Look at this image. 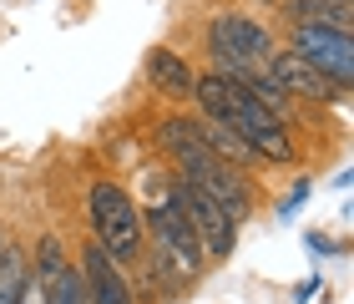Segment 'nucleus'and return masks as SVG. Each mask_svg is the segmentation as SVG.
<instances>
[{
  "label": "nucleus",
  "instance_id": "f03ea898",
  "mask_svg": "<svg viewBox=\"0 0 354 304\" xmlns=\"http://www.w3.org/2000/svg\"><path fill=\"white\" fill-rule=\"evenodd\" d=\"M192 97H198V107L207 111V117L228 122L259 157H273V163H294V142H288L283 122L273 117V111H268L259 97H253L243 82H228V76H198V82H192Z\"/></svg>",
  "mask_w": 354,
  "mask_h": 304
},
{
  "label": "nucleus",
  "instance_id": "2eb2a0df",
  "mask_svg": "<svg viewBox=\"0 0 354 304\" xmlns=\"http://www.w3.org/2000/svg\"><path fill=\"white\" fill-rule=\"evenodd\" d=\"M61 269H66V259H61V244H56V238H41V249H36V279H41V289L61 274Z\"/></svg>",
  "mask_w": 354,
  "mask_h": 304
},
{
  "label": "nucleus",
  "instance_id": "20e7f679",
  "mask_svg": "<svg viewBox=\"0 0 354 304\" xmlns=\"http://www.w3.org/2000/svg\"><path fill=\"white\" fill-rule=\"evenodd\" d=\"M207 46H213V76H228V82H238L248 66H268L273 56V36L248 21V15H218L213 30H207Z\"/></svg>",
  "mask_w": 354,
  "mask_h": 304
},
{
  "label": "nucleus",
  "instance_id": "7ed1b4c3",
  "mask_svg": "<svg viewBox=\"0 0 354 304\" xmlns=\"http://www.w3.org/2000/svg\"><path fill=\"white\" fill-rule=\"evenodd\" d=\"M147 229H152V244H157V269L172 279V284H192L203 274V264H207V253L198 244V233L187 229V218L177 213V208L162 198L147 208Z\"/></svg>",
  "mask_w": 354,
  "mask_h": 304
},
{
  "label": "nucleus",
  "instance_id": "4468645a",
  "mask_svg": "<svg viewBox=\"0 0 354 304\" xmlns=\"http://www.w3.org/2000/svg\"><path fill=\"white\" fill-rule=\"evenodd\" d=\"M46 304H86V279L66 264L51 284H46Z\"/></svg>",
  "mask_w": 354,
  "mask_h": 304
},
{
  "label": "nucleus",
  "instance_id": "423d86ee",
  "mask_svg": "<svg viewBox=\"0 0 354 304\" xmlns=\"http://www.w3.org/2000/svg\"><path fill=\"white\" fill-rule=\"evenodd\" d=\"M167 203L187 218V229L198 233V244H203L207 259H228V253H233V233H238V229H233V218L223 213V208L207 198L203 188H192L187 178H177L172 193H167Z\"/></svg>",
  "mask_w": 354,
  "mask_h": 304
},
{
  "label": "nucleus",
  "instance_id": "9b49d317",
  "mask_svg": "<svg viewBox=\"0 0 354 304\" xmlns=\"http://www.w3.org/2000/svg\"><path fill=\"white\" fill-rule=\"evenodd\" d=\"M192 122H198L203 142H207V147H213V152L223 157V163H233V168H238V163H259V152H253V147H248V142L233 132L228 122H218V117H192Z\"/></svg>",
  "mask_w": 354,
  "mask_h": 304
},
{
  "label": "nucleus",
  "instance_id": "6e6552de",
  "mask_svg": "<svg viewBox=\"0 0 354 304\" xmlns=\"http://www.w3.org/2000/svg\"><path fill=\"white\" fill-rule=\"evenodd\" d=\"M268 71L279 76V87L288 91V97H304V102H329L334 91H339V87H334L324 71H319V66H309V61H304V56H294V51H283V56L273 51V56H268Z\"/></svg>",
  "mask_w": 354,
  "mask_h": 304
},
{
  "label": "nucleus",
  "instance_id": "1a4fd4ad",
  "mask_svg": "<svg viewBox=\"0 0 354 304\" xmlns=\"http://www.w3.org/2000/svg\"><path fill=\"white\" fill-rule=\"evenodd\" d=\"M82 279H86V299L91 304H132V289H127V279L117 274V259H111L106 249H86L82 253Z\"/></svg>",
  "mask_w": 354,
  "mask_h": 304
},
{
  "label": "nucleus",
  "instance_id": "39448f33",
  "mask_svg": "<svg viewBox=\"0 0 354 304\" xmlns=\"http://www.w3.org/2000/svg\"><path fill=\"white\" fill-rule=\"evenodd\" d=\"M91 229H96V249H106L117 264H127L142 249V218L117 183L91 188Z\"/></svg>",
  "mask_w": 354,
  "mask_h": 304
},
{
  "label": "nucleus",
  "instance_id": "f8f14e48",
  "mask_svg": "<svg viewBox=\"0 0 354 304\" xmlns=\"http://www.w3.org/2000/svg\"><path fill=\"white\" fill-rule=\"evenodd\" d=\"M283 10L294 21H314V26H339L349 30V0H283Z\"/></svg>",
  "mask_w": 354,
  "mask_h": 304
},
{
  "label": "nucleus",
  "instance_id": "0eeeda50",
  "mask_svg": "<svg viewBox=\"0 0 354 304\" xmlns=\"http://www.w3.org/2000/svg\"><path fill=\"white\" fill-rule=\"evenodd\" d=\"M294 56H304L309 66H319L334 87L354 82V36L339 26H314V21H294Z\"/></svg>",
  "mask_w": 354,
  "mask_h": 304
},
{
  "label": "nucleus",
  "instance_id": "9d476101",
  "mask_svg": "<svg viewBox=\"0 0 354 304\" xmlns=\"http://www.w3.org/2000/svg\"><path fill=\"white\" fill-rule=\"evenodd\" d=\"M147 82L152 87H162L167 97H192V82H198V76H192V66L177 51H167V46H157V51L147 56Z\"/></svg>",
  "mask_w": 354,
  "mask_h": 304
},
{
  "label": "nucleus",
  "instance_id": "ddd939ff",
  "mask_svg": "<svg viewBox=\"0 0 354 304\" xmlns=\"http://www.w3.org/2000/svg\"><path fill=\"white\" fill-rule=\"evenodd\" d=\"M26 294V259L15 249H0V304H21Z\"/></svg>",
  "mask_w": 354,
  "mask_h": 304
},
{
  "label": "nucleus",
  "instance_id": "f257e3e1",
  "mask_svg": "<svg viewBox=\"0 0 354 304\" xmlns=\"http://www.w3.org/2000/svg\"><path fill=\"white\" fill-rule=\"evenodd\" d=\"M157 142L172 152L177 178H187L192 188H203V193L213 198L233 223L248 218V208H253V188H248V178H243L233 163H223L213 147H207L192 117H172V122H162V127H157Z\"/></svg>",
  "mask_w": 354,
  "mask_h": 304
}]
</instances>
